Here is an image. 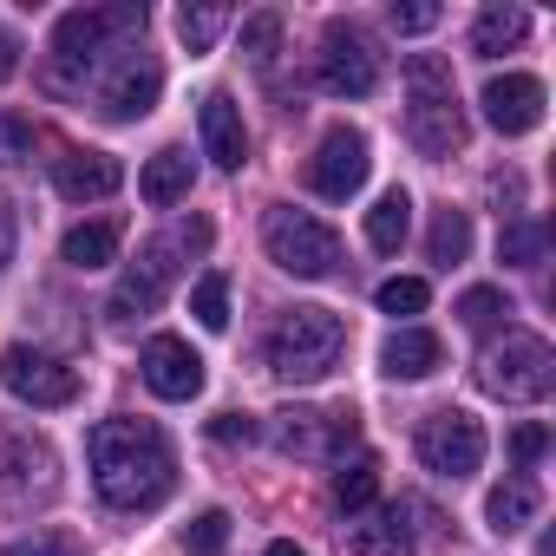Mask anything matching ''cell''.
Here are the masks:
<instances>
[{
    "instance_id": "1",
    "label": "cell",
    "mask_w": 556,
    "mask_h": 556,
    "mask_svg": "<svg viewBox=\"0 0 556 556\" xmlns=\"http://www.w3.org/2000/svg\"><path fill=\"white\" fill-rule=\"evenodd\" d=\"M86 465H92V484L112 510H157L177 484V452L164 439V426L151 419H99L86 432Z\"/></svg>"
},
{
    "instance_id": "2",
    "label": "cell",
    "mask_w": 556,
    "mask_h": 556,
    "mask_svg": "<svg viewBox=\"0 0 556 556\" xmlns=\"http://www.w3.org/2000/svg\"><path fill=\"white\" fill-rule=\"evenodd\" d=\"M144 34V8L125 0V8H79V14H60L53 27V60L40 73V86L53 99H79L92 66H105V53H118V40H138Z\"/></svg>"
},
{
    "instance_id": "3",
    "label": "cell",
    "mask_w": 556,
    "mask_h": 556,
    "mask_svg": "<svg viewBox=\"0 0 556 556\" xmlns=\"http://www.w3.org/2000/svg\"><path fill=\"white\" fill-rule=\"evenodd\" d=\"M210 249V223L203 216H184L170 236H151L144 249H138V262L118 275V289H112V302H105V315H112V328H131V321H144V315H157L164 308V295L177 289V255H203Z\"/></svg>"
},
{
    "instance_id": "4",
    "label": "cell",
    "mask_w": 556,
    "mask_h": 556,
    "mask_svg": "<svg viewBox=\"0 0 556 556\" xmlns=\"http://www.w3.org/2000/svg\"><path fill=\"white\" fill-rule=\"evenodd\" d=\"M406 138L426 157H452L465 144V105H458L452 66L439 53H413L406 60Z\"/></svg>"
},
{
    "instance_id": "5",
    "label": "cell",
    "mask_w": 556,
    "mask_h": 556,
    "mask_svg": "<svg viewBox=\"0 0 556 556\" xmlns=\"http://www.w3.org/2000/svg\"><path fill=\"white\" fill-rule=\"evenodd\" d=\"M348 354V328L334 308H289L282 321H275L268 334V367L275 380H289V387H315L341 367Z\"/></svg>"
},
{
    "instance_id": "6",
    "label": "cell",
    "mask_w": 556,
    "mask_h": 556,
    "mask_svg": "<svg viewBox=\"0 0 556 556\" xmlns=\"http://www.w3.org/2000/svg\"><path fill=\"white\" fill-rule=\"evenodd\" d=\"M262 249H268V262L282 275H295V282H321V275L341 268V236L321 216L295 210V203H275L262 216Z\"/></svg>"
},
{
    "instance_id": "7",
    "label": "cell",
    "mask_w": 556,
    "mask_h": 556,
    "mask_svg": "<svg viewBox=\"0 0 556 556\" xmlns=\"http://www.w3.org/2000/svg\"><path fill=\"white\" fill-rule=\"evenodd\" d=\"M549 380H556V354H549V341L530 334V328H504V341H491V348L478 354V387H484L491 400L523 406V400H543Z\"/></svg>"
},
{
    "instance_id": "8",
    "label": "cell",
    "mask_w": 556,
    "mask_h": 556,
    "mask_svg": "<svg viewBox=\"0 0 556 556\" xmlns=\"http://www.w3.org/2000/svg\"><path fill=\"white\" fill-rule=\"evenodd\" d=\"M268 439H275V452H289V458L341 465L361 445V413L354 406H289V413L268 419Z\"/></svg>"
},
{
    "instance_id": "9",
    "label": "cell",
    "mask_w": 556,
    "mask_h": 556,
    "mask_svg": "<svg viewBox=\"0 0 556 556\" xmlns=\"http://www.w3.org/2000/svg\"><path fill=\"white\" fill-rule=\"evenodd\" d=\"M380 47H374V34L361 27V21H328L321 27V53H315V79H321V92H334V99H374L380 92Z\"/></svg>"
},
{
    "instance_id": "10",
    "label": "cell",
    "mask_w": 556,
    "mask_h": 556,
    "mask_svg": "<svg viewBox=\"0 0 556 556\" xmlns=\"http://www.w3.org/2000/svg\"><path fill=\"white\" fill-rule=\"evenodd\" d=\"M0 387H8L21 406H40V413H53V406H73L79 400V367H66L60 354H47V348H8L0 354Z\"/></svg>"
},
{
    "instance_id": "11",
    "label": "cell",
    "mask_w": 556,
    "mask_h": 556,
    "mask_svg": "<svg viewBox=\"0 0 556 556\" xmlns=\"http://www.w3.org/2000/svg\"><path fill=\"white\" fill-rule=\"evenodd\" d=\"M419 465L426 471H439V478H471L478 465H484V426L471 419V413H458V406H445V413H432L426 426H419Z\"/></svg>"
},
{
    "instance_id": "12",
    "label": "cell",
    "mask_w": 556,
    "mask_h": 556,
    "mask_svg": "<svg viewBox=\"0 0 556 556\" xmlns=\"http://www.w3.org/2000/svg\"><path fill=\"white\" fill-rule=\"evenodd\" d=\"M157 92H164V66L138 47H118V60L105 66V79H99V112L112 118V125H138L151 105H157Z\"/></svg>"
},
{
    "instance_id": "13",
    "label": "cell",
    "mask_w": 556,
    "mask_h": 556,
    "mask_svg": "<svg viewBox=\"0 0 556 556\" xmlns=\"http://www.w3.org/2000/svg\"><path fill=\"white\" fill-rule=\"evenodd\" d=\"M367 170H374V157H367V138H361L354 125H334V131L321 138V151L308 157V184H315V197H328V203H348V197L367 184Z\"/></svg>"
},
{
    "instance_id": "14",
    "label": "cell",
    "mask_w": 556,
    "mask_h": 556,
    "mask_svg": "<svg viewBox=\"0 0 556 556\" xmlns=\"http://www.w3.org/2000/svg\"><path fill=\"white\" fill-rule=\"evenodd\" d=\"M138 367H144V387L157 400H197L203 393V354L184 334H151Z\"/></svg>"
},
{
    "instance_id": "15",
    "label": "cell",
    "mask_w": 556,
    "mask_h": 556,
    "mask_svg": "<svg viewBox=\"0 0 556 556\" xmlns=\"http://www.w3.org/2000/svg\"><path fill=\"white\" fill-rule=\"evenodd\" d=\"M484 118H491V131H504V138H523V131H536L543 125V79H530V73H504V79H491L484 86Z\"/></svg>"
},
{
    "instance_id": "16",
    "label": "cell",
    "mask_w": 556,
    "mask_h": 556,
    "mask_svg": "<svg viewBox=\"0 0 556 556\" xmlns=\"http://www.w3.org/2000/svg\"><path fill=\"white\" fill-rule=\"evenodd\" d=\"M125 184V164L112 157V151H66L60 164H53V190L66 197V203H99V197H112Z\"/></svg>"
},
{
    "instance_id": "17",
    "label": "cell",
    "mask_w": 556,
    "mask_h": 556,
    "mask_svg": "<svg viewBox=\"0 0 556 556\" xmlns=\"http://www.w3.org/2000/svg\"><path fill=\"white\" fill-rule=\"evenodd\" d=\"M53 452L40 445V439H0V497H53Z\"/></svg>"
},
{
    "instance_id": "18",
    "label": "cell",
    "mask_w": 556,
    "mask_h": 556,
    "mask_svg": "<svg viewBox=\"0 0 556 556\" xmlns=\"http://www.w3.org/2000/svg\"><path fill=\"white\" fill-rule=\"evenodd\" d=\"M203 157L216 170H242V157H249V131H242V112H236L229 92L203 99Z\"/></svg>"
},
{
    "instance_id": "19",
    "label": "cell",
    "mask_w": 556,
    "mask_h": 556,
    "mask_svg": "<svg viewBox=\"0 0 556 556\" xmlns=\"http://www.w3.org/2000/svg\"><path fill=\"white\" fill-rule=\"evenodd\" d=\"M439 361H445V348H439L432 328H393L380 341V374L387 380H426V374H439Z\"/></svg>"
},
{
    "instance_id": "20",
    "label": "cell",
    "mask_w": 556,
    "mask_h": 556,
    "mask_svg": "<svg viewBox=\"0 0 556 556\" xmlns=\"http://www.w3.org/2000/svg\"><path fill=\"white\" fill-rule=\"evenodd\" d=\"M406 510H413V497H400V504H387L380 517L354 523V530H348V556H413Z\"/></svg>"
},
{
    "instance_id": "21",
    "label": "cell",
    "mask_w": 556,
    "mask_h": 556,
    "mask_svg": "<svg viewBox=\"0 0 556 556\" xmlns=\"http://www.w3.org/2000/svg\"><path fill=\"white\" fill-rule=\"evenodd\" d=\"M190 184H197V164H190V151H157L144 170H138V197L144 203H157V210H170V203H184L190 197Z\"/></svg>"
},
{
    "instance_id": "22",
    "label": "cell",
    "mask_w": 556,
    "mask_h": 556,
    "mask_svg": "<svg viewBox=\"0 0 556 556\" xmlns=\"http://www.w3.org/2000/svg\"><path fill=\"white\" fill-rule=\"evenodd\" d=\"M530 34V14L523 8H504V0H497V8H484L478 21H471V53L478 60H497L504 47H517Z\"/></svg>"
},
{
    "instance_id": "23",
    "label": "cell",
    "mask_w": 556,
    "mask_h": 556,
    "mask_svg": "<svg viewBox=\"0 0 556 556\" xmlns=\"http://www.w3.org/2000/svg\"><path fill=\"white\" fill-rule=\"evenodd\" d=\"M374 497H380V458H374V452L341 458V471H334V504H341L348 517H361V510H374Z\"/></svg>"
},
{
    "instance_id": "24",
    "label": "cell",
    "mask_w": 556,
    "mask_h": 556,
    "mask_svg": "<svg viewBox=\"0 0 556 556\" xmlns=\"http://www.w3.org/2000/svg\"><path fill=\"white\" fill-rule=\"evenodd\" d=\"M530 517H536V491H530L523 478H510V484H497V491L484 497V530H497V536H517Z\"/></svg>"
},
{
    "instance_id": "25",
    "label": "cell",
    "mask_w": 556,
    "mask_h": 556,
    "mask_svg": "<svg viewBox=\"0 0 556 556\" xmlns=\"http://www.w3.org/2000/svg\"><path fill=\"white\" fill-rule=\"evenodd\" d=\"M406 229H413V197H406V190H387V197L367 210V242H374L380 255H393V249L406 242Z\"/></svg>"
},
{
    "instance_id": "26",
    "label": "cell",
    "mask_w": 556,
    "mask_h": 556,
    "mask_svg": "<svg viewBox=\"0 0 556 556\" xmlns=\"http://www.w3.org/2000/svg\"><path fill=\"white\" fill-rule=\"evenodd\" d=\"M60 255H66L73 268H105V262H118V223H79V229H66Z\"/></svg>"
},
{
    "instance_id": "27",
    "label": "cell",
    "mask_w": 556,
    "mask_h": 556,
    "mask_svg": "<svg viewBox=\"0 0 556 556\" xmlns=\"http://www.w3.org/2000/svg\"><path fill=\"white\" fill-rule=\"evenodd\" d=\"M426 255H432L439 268L465 262V255H471V216H465V210H439V216H432V236H426Z\"/></svg>"
},
{
    "instance_id": "28",
    "label": "cell",
    "mask_w": 556,
    "mask_h": 556,
    "mask_svg": "<svg viewBox=\"0 0 556 556\" xmlns=\"http://www.w3.org/2000/svg\"><path fill=\"white\" fill-rule=\"evenodd\" d=\"M223 27H229V8H210V0H197V8L177 14V40H184L190 53H210Z\"/></svg>"
},
{
    "instance_id": "29",
    "label": "cell",
    "mask_w": 556,
    "mask_h": 556,
    "mask_svg": "<svg viewBox=\"0 0 556 556\" xmlns=\"http://www.w3.org/2000/svg\"><path fill=\"white\" fill-rule=\"evenodd\" d=\"M242 53H249L255 73H268L275 53H282V14H249L242 21Z\"/></svg>"
},
{
    "instance_id": "30",
    "label": "cell",
    "mask_w": 556,
    "mask_h": 556,
    "mask_svg": "<svg viewBox=\"0 0 556 556\" xmlns=\"http://www.w3.org/2000/svg\"><path fill=\"white\" fill-rule=\"evenodd\" d=\"M190 315H197L203 328H229V275H223V268L197 275V289H190Z\"/></svg>"
},
{
    "instance_id": "31",
    "label": "cell",
    "mask_w": 556,
    "mask_h": 556,
    "mask_svg": "<svg viewBox=\"0 0 556 556\" xmlns=\"http://www.w3.org/2000/svg\"><path fill=\"white\" fill-rule=\"evenodd\" d=\"M543 249H549V229L543 223H504V236H497V255L517 262V268H536Z\"/></svg>"
},
{
    "instance_id": "32",
    "label": "cell",
    "mask_w": 556,
    "mask_h": 556,
    "mask_svg": "<svg viewBox=\"0 0 556 556\" xmlns=\"http://www.w3.org/2000/svg\"><path fill=\"white\" fill-rule=\"evenodd\" d=\"M504 315H510V302H504V289H491V282H484V289H465V295H458V321H465L471 334H491V328H497Z\"/></svg>"
},
{
    "instance_id": "33",
    "label": "cell",
    "mask_w": 556,
    "mask_h": 556,
    "mask_svg": "<svg viewBox=\"0 0 556 556\" xmlns=\"http://www.w3.org/2000/svg\"><path fill=\"white\" fill-rule=\"evenodd\" d=\"M432 289L419 282V275H393V282H380V308L387 315H426Z\"/></svg>"
},
{
    "instance_id": "34",
    "label": "cell",
    "mask_w": 556,
    "mask_h": 556,
    "mask_svg": "<svg viewBox=\"0 0 556 556\" xmlns=\"http://www.w3.org/2000/svg\"><path fill=\"white\" fill-rule=\"evenodd\" d=\"M0 556H79V536H73V530H34V536L8 543Z\"/></svg>"
},
{
    "instance_id": "35",
    "label": "cell",
    "mask_w": 556,
    "mask_h": 556,
    "mask_svg": "<svg viewBox=\"0 0 556 556\" xmlns=\"http://www.w3.org/2000/svg\"><path fill=\"white\" fill-rule=\"evenodd\" d=\"M184 543H190L197 556H216V549L229 543V510H203V517L184 530Z\"/></svg>"
},
{
    "instance_id": "36",
    "label": "cell",
    "mask_w": 556,
    "mask_h": 556,
    "mask_svg": "<svg viewBox=\"0 0 556 556\" xmlns=\"http://www.w3.org/2000/svg\"><path fill=\"white\" fill-rule=\"evenodd\" d=\"M27 157H34V125L0 112V164H27Z\"/></svg>"
},
{
    "instance_id": "37",
    "label": "cell",
    "mask_w": 556,
    "mask_h": 556,
    "mask_svg": "<svg viewBox=\"0 0 556 556\" xmlns=\"http://www.w3.org/2000/svg\"><path fill=\"white\" fill-rule=\"evenodd\" d=\"M393 34H432L439 21H445V8H432V0H413V8H400V0H393Z\"/></svg>"
},
{
    "instance_id": "38",
    "label": "cell",
    "mask_w": 556,
    "mask_h": 556,
    "mask_svg": "<svg viewBox=\"0 0 556 556\" xmlns=\"http://www.w3.org/2000/svg\"><path fill=\"white\" fill-rule=\"evenodd\" d=\"M543 452H549V426H536V419H530V426H517V432H510V465H523V471H530Z\"/></svg>"
},
{
    "instance_id": "39",
    "label": "cell",
    "mask_w": 556,
    "mask_h": 556,
    "mask_svg": "<svg viewBox=\"0 0 556 556\" xmlns=\"http://www.w3.org/2000/svg\"><path fill=\"white\" fill-rule=\"evenodd\" d=\"M210 432H216V445H249V439H255V419H249V413H223Z\"/></svg>"
},
{
    "instance_id": "40",
    "label": "cell",
    "mask_w": 556,
    "mask_h": 556,
    "mask_svg": "<svg viewBox=\"0 0 556 556\" xmlns=\"http://www.w3.org/2000/svg\"><path fill=\"white\" fill-rule=\"evenodd\" d=\"M14 242H21V223H14L8 190H0V275H8V262H14Z\"/></svg>"
},
{
    "instance_id": "41",
    "label": "cell",
    "mask_w": 556,
    "mask_h": 556,
    "mask_svg": "<svg viewBox=\"0 0 556 556\" xmlns=\"http://www.w3.org/2000/svg\"><path fill=\"white\" fill-rule=\"evenodd\" d=\"M14 66H21V40L0 27V79H14Z\"/></svg>"
},
{
    "instance_id": "42",
    "label": "cell",
    "mask_w": 556,
    "mask_h": 556,
    "mask_svg": "<svg viewBox=\"0 0 556 556\" xmlns=\"http://www.w3.org/2000/svg\"><path fill=\"white\" fill-rule=\"evenodd\" d=\"M262 556H308V549H302V543H295V536H275V543H268V549H262Z\"/></svg>"
}]
</instances>
